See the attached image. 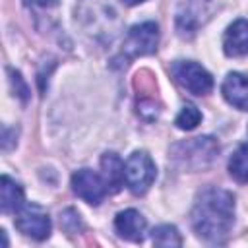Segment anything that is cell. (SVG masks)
<instances>
[{
    "instance_id": "obj_10",
    "label": "cell",
    "mask_w": 248,
    "mask_h": 248,
    "mask_svg": "<svg viewBox=\"0 0 248 248\" xmlns=\"http://www.w3.org/2000/svg\"><path fill=\"white\" fill-rule=\"evenodd\" d=\"M221 93L229 105L238 110H248V76L232 72L225 78L221 85Z\"/></svg>"
},
{
    "instance_id": "obj_12",
    "label": "cell",
    "mask_w": 248,
    "mask_h": 248,
    "mask_svg": "<svg viewBox=\"0 0 248 248\" xmlns=\"http://www.w3.org/2000/svg\"><path fill=\"white\" fill-rule=\"evenodd\" d=\"M101 169H103L101 176L105 180L107 192L116 194L124 184V163H122V159L116 153L108 151L101 157Z\"/></svg>"
},
{
    "instance_id": "obj_16",
    "label": "cell",
    "mask_w": 248,
    "mask_h": 248,
    "mask_svg": "<svg viewBox=\"0 0 248 248\" xmlns=\"http://www.w3.org/2000/svg\"><path fill=\"white\" fill-rule=\"evenodd\" d=\"M200 120H202V112H200L194 105H184L182 110L178 112L174 124H176V128L188 132V130H194V128L200 124Z\"/></svg>"
},
{
    "instance_id": "obj_3",
    "label": "cell",
    "mask_w": 248,
    "mask_h": 248,
    "mask_svg": "<svg viewBox=\"0 0 248 248\" xmlns=\"http://www.w3.org/2000/svg\"><path fill=\"white\" fill-rule=\"evenodd\" d=\"M221 0H176V31L180 37H192L217 12Z\"/></svg>"
},
{
    "instance_id": "obj_2",
    "label": "cell",
    "mask_w": 248,
    "mask_h": 248,
    "mask_svg": "<svg viewBox=\"0 0 248 248\" xmlns=\"http://www.w3.org/2000/svg\"><path fill=\"white\" fill-rule=\"evenodd\" d=\"M219 153V145L211 136H200L192 140L178 141L170 147V159L186 170H203L207 169Z\"/></svg>"
},
{
    "instance_id": "obj_5",
    "label": "cell",
    "mask_w": 248,
    "mask_h": 248,
    "mask_svg": "<svg viewBox=\"0 0 248 248\" xmlns=\"http://www.w3.org/2000/svg\"><path fill=\"white\" fill-rule=\"evenodd\" d=\"M170 72L174 76V79L192 95H207L213 89V78L211 74L202 68L200 64L192 62V60H176L170 66Z\"/></svg>"
},
{
    "instance_id": "obj_19",
    "label": "cell",
    "mask_w": 248,
    "mask_h": 248,
    "mask_svg": "<svg viewBox=\"0 0 248 248\" xmlns=\"http://www.w3.org/2000/svg\"><path fill=\"white\" fill-rule=\"evenodd\" d=\"M23 6L31 10H50L58 6V0H23Z\"/></svg>"
},
{
    "instance_id": "obj_15",
    "label": "cell",
    "mask_w": 248,
    "mask_h": 248,
    "mask_svg": "<svg viewBox=\"0 0 248 248\" xmlns=\"http://www.w3.org/2000/svg\"><path fill=\"white\" fill-rule=\"evenodd\" d=\"M151 240H153L155 246H161V248H176V246H182L180 232L172 225H159L157 229H153Z\"/></svg>"
},
{
    "instance_id": "obj_21",
    "label": "cell",
    "mask_w": 248,
    "mask_h": 248,
    "mask_svg": "<svg viewBox=\"0 0 248 248\" xmlns=\"http://www.w3.org/2000/svg\"><path fill=\"white\" fill-rule=\"evenodd\" d=\"M246 132H248V130H246Z\"/></svg>"
},
{
    "instance_id": "obj_17",
    "label": "cell",
    "mask_w": 248,
    "mask_h": 248,
    "mask_svg": "<svg viewBox=\"0 0 248 248\" xmlns=\"http://www.w3.org/2000/svg\"><path fill=\"white\" fill-rule=\"evenodd\" d=\"M60 227H62L68 234H76L78 231H81V229H83V223H81L79 213H78L76 209H72V207L64 209V211L60 213Z\"/></svg>"
},
{
    "instance_id": "obj_8",
    "label": "cell",
    "mask_w": 248,
    "mask_h": 248,
    "mask_svg": "<svg viewBox=\"0 0 248 248\" xmlns=\"http://www.w3.org/2000/svg\"><path fill=\"white\" fill-rule=\"evenodd\" d=\"M72 190L91 205H99L108 194L103 176L93 172L91 169H79L72 174Z\"/></svg>"
},
{
    "instance_id": "obj_13",
    "label": "cell",
    "mask_w": 248,
    "mask_h": 248,
    "mask_svg": "<svg viewBox=\"0 0 248 248\" xmlns=\"http://www.w3.org/2000/svg\"><path fill=\"white\" fill-rule=\"evenodd\" d=\"M23 188L12 180L8 174H2L0 178V205L4 213H16L23 205Z\"/></svg>"
},
{
    "instance_id": "obj_6",
    "label": "cell",
    "mask_w": 248,
    "mask_h": 248,
    "mask_svg": "<svg viewBox=\"0 0 248 248\" xmlns=\"http://www.w3.org/2000/svg\"><path fill=\"white\" fill-rule=\"evenodd\" d=\"M159 45V27L153 21H143L134 25L122 45V56L124 58H136V56H147L157 50Z\"/></svg>"
},
{
    "instance_id": "obj_18",
    "label": "cell",
    "mask_w": 248,
    "mask_h": 248,
    "mask_svg": "<svg viewBox=\"0 0 248 248\" xmlns=\"http://www.w3.org/2000/svg\"><path fill=\"white\" fill-rule=\"evenodd\" d=\"M8 76H10V83H12L14 93L25 103V101L29 99V87H27L25 79H23L21 74H19L17 70H14V68H8Z\"/></svg>"
},
{
    "instance_id": "obj_4",
    "label": "cell",
    "mask_w": 248,
    "mask_h": 248,
    "mask_svg": "<svg viewBox=\"0 0 248 248\" xmlns=\"http://www.w3.org/2000/svg\"><path fill=\"white\" fill-rule=\"evenodd\" d=\"M157 176L153 159L145 151H134L124 163V182L132 194L140 196L149 190Z\"/></svg>"
},
{
    "instance_id": "obj_14",
    "label": "cell",
    "mask_w": 248,
    "mask_h": 248,
    "mask_svg": "<svg viewBox=\"0 0 248 248\" xmlns=\"http://www.w3.org/2000/svg\"><path fill=\"white\" fill-rule=\"evenodd\" d=\"M229 172L238 182H248V143L236 147L229 159Z\"/></svg>"
},
{
    "instance_id": "obj_20",
    "label": "cell",
    "mask_w": 248,
    "mask_h": 248,
    "mask_svg": "<svg viewBox=\"0 0 248 248\" xmlns=\"http://www.w3.org/2000/svg\"><path fill=\"white\" fill-rule=\"evenodd\" d=\"M128 6H136V4H140V2H145V0H124Z\"/></svg>"
},
{
    "instance_id": "obj_11",
    "label": "cell",
    "mask_w": 248,
    "mask_h": 248,
    "mask_svg": "<svg viewBox=\"0 0 248 248\" xmlns=\"http://www.w3.org/2000/svg\"><path fill=\"white\" fill-rule=\"evenodd\" d=\"M223 50L227 56H244L248 54V21L236 19L232 21L223 35Z\"/></svg>"
},
{
    "instance_id": "obj_7",
    "label": "cell",
    "mask_w": 248,
    "mask_h": 248,
    "mask_svg": "<svg viewBox=\"0 0 248 248\" xmlns=\"http://www.w3.org/2000/svg\"><path fill=\"white\" fill-rule=\"evenodd\" d=\"M16 227L19 229V232L35 240L48 238L50 229H52L48 213L37 203H23L16 211Z\"/></svg>"
},
{
    "instance_id": "obj_9",
    "label": "cell",
    "mask_w": 248,
    "mask_h": 248,
    "mask_svg": "<svg viewBox=\"0 0 248 248\" xmlns=\"http://www.w3.org/2000/svg\"><path fill=\"white\" fill-rule=\"evenodd\" d=\"M145 219L140 211L136 209H124L116 215L114 219V229L116 232L126 238V240H132V242H141L143 236H145Z\"/></svg>"
},
{
    "instance_id": "obj_1",
    "label": "cell",
    "mask_w": 248,
    "mask_h": 248,
    "mask_svg": "<svg viewBox=\"0 0 248 248\" xmlns=\"http://www.w3.org/2000/svg\"><path fill=\"white\" fill-rule=\"evenodd\" d=\"M194 232L209 242L221 244L229 236V231L234 223V198L229 190L209 186L203 188L190 213Z\"/></svg>"
}]
</instances>
